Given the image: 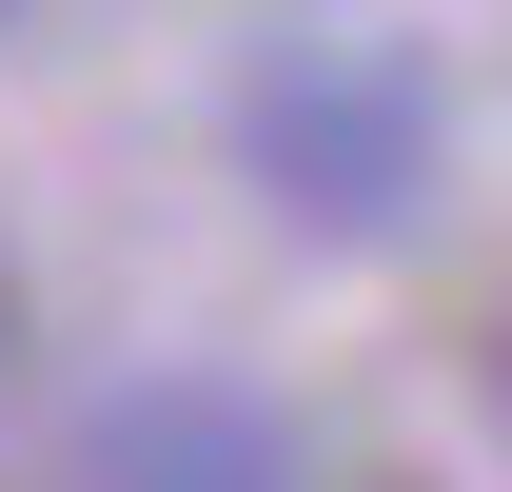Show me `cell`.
<instances>
[{
    "label": "cell",
    "instance_id": "6da1fadb",
    "mask_svg": "<svg viewBox=\"0 0 512 492\" xmlns=\"http://www.w3.org/2000/svg\"><path fill=\"white\" fill-rule=\"evenodd\" d=\"M453 158V99L394 20H276L237 60V178L296 217V237H414Z\"/></svg>",
    "mask_w": 512,
    "mask_h": 492
},
{
    "label": "cell",
    "instance_id": "7a4b0ae2",
    "mask_svg": "<svg viewBox=\"0 0 512 492\" xmlns=\"http://www.w3.org/2000/svg\"><path fill=\"white\" fill-rule=\"evenodd\" d=\"M79 492H296V433L237 374H138L79 414Z\"/></svg>",
    "mask_w": 512,
    "mask_h": 492
},
{
    "label": "cell",
    "instance_id": "3957f363",
    "mask_svg": "<svg viewBox=\"0 0 512 492\" xmlns=\"http://www.w3.org/2000/svg\"><path fill=\"white\" fill-rule=\"evenodd\" d=\"M0 335H20V276H0Z\"/></svg>",
    "mask_w": 512,
    "mask_h": 492
},
{
    "label": "cell",
    "instance_id": "277c9868",
    "mask_svg": "<svg viewBox=\"0 0 512 492\" xmlns=\"http://www.w3.org/2000/svg\"><path fill=\"white\" fill-rule=\"evenodd\" d=\"M0 20H20V0H0Z\"/></svg>",
    "mask_w": 512,
    "mask_h": 492
}]
</instances>
